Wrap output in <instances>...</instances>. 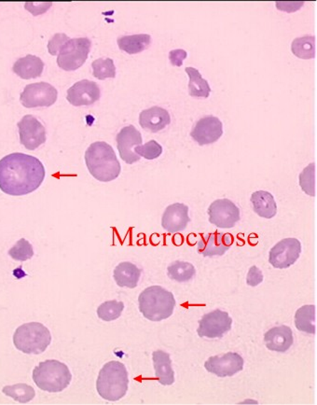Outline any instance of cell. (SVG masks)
Returning <instances> with one entry per match:
<instances>
[{"label": "cell", "mask_w": 317, "mask_h": 405, "mask_svg": "<svg viewBox=\"0 0 317 405\" xmlns=\"http://www.w3.org/2000/svg\"><path fill=\"white\" fill-rule=\"evenodd\" d=\"M301 243L297 238H286L281 240L271 250L269 262L274 268L291 267L300 258Z\"/></svg>", "instance_id": "9c48e42d"}, {"label": "cell", "mask_w": 317, "mask_h": 405, "mask_svg": "<svg viewBox=\"0 0 317 405\" xmlns=\"http://www.w3.org/2000/svg\"><path fill=\"white\" fill-rule=\"evenodd\" d=\"M9 255L15 261L26 262L34 256V250H33L32 245L25 238H21L17 243L14 245L10 250Z\"/></svg>", "instance_id": "836d02e7"}, {"label": "cell", "mask_w": 317, "mask_h": 405, "mask_svg": "<svg viewBox=\"0 0 317 405\" xmlns=\"http://www.w3.org/2000/svg\"><path fill=\"white\" fill-rule=\"evenodd\" d=\"M262 281H264V274H262L261 269L256 267L255 265L252 266V267L249 269V274H247V285L256 287L262 283Z\"/></svg>", "instance_id": "8d00e7d4"}, {"label": "cell", "mask_w": 317, "mask_h": 405, "mask_svg": "<svg viewBox=\"0 0 317 405\" xmlns=\"http://www.w3.org/2000/svg\"><path fill=\"white\" fill-rule=\"evenodd\" d=\"M195 274V267L189 262L176 261L167 267L168 277L177 282H187L192 280Z\"/></svg>", "instance_id": "f1b7e54d"}, {"label": "cell", "mask_w": 317, "mask_h": 405, "mask_svg": "<svg viewBox=\"0 0 317 405\" xmlns=\"http://www.w3.org/2000/svg\"><path fill=\"white\" fill-rule=\"evenodd\" d=\"M189 220V207L181 202H175L166 207L162 226L168 232H181L187 228Z\"/></svg>", "instance_id": "ac0fdd59"}, {"label": "cell", "mask_w": 317, "mask_h": 405, "mask_svg": "<svg viewBox=\"0 0 317 405\" xmlns=\"http://www.w3.org/2000/svg\"><path fill=\"white\" fill-rule=\"evenodd\" d=\"M68 41H69L68 36L63 34V33H58V34L54 35L50 39V41L48 42V51H49L51 56H56V54H58V51L61 49L63 45Z\"/></svg>", "instance_id": "d590c367"}, {"label": "cell", "mask_w": 317, "mask_h": 405, "mask_svg": "<svg viewBox=\"0 0 317 405\" xmlns=\"http://www.w3.org/2000/svg\"><path fill=\"white\" fill-rule=\"evenodd\" d=\"M51 342L49 329L39 322L21 325L14 334L15 347L25 354H41L48 349Z\"/></svg>", "instance_id": "8992f818"}, {"label": "cell", "mask_w": 317, "mask_h": 405, "mask_svg": "<svg viewBox=\"0 0 317 405\" xmlns=\"http://www.w3.org/2000/svg\"><path fill=\"white\" fill-rule=\"evenodd\" d=\"M223 135L222 121L215 116H207L199 120L190 132V137L200 146L215 143Z\"/></svg>", "instance_id": "9a60e30c"}, {"label": "cell", "mask_w": 317, "mask_h": 405, "mask_svg": "<svg viewBox=\"0 0 317 405\" xmlns=\"http://www.w3.org/2000/svg\"><path fill=\"white\" fill-rule=\"evenodd\" d=\"M33 380L41 391L62 392L71 385L72 374L65 364L56 359H48L35 367Z\"/></svg>", "instance_id": "5b68a950"}, {"label": "cell", "mask_w": 317, "mask_h": 405, "mask_svg": "<svg viewBox=\"0 0 317 405\" xmlns=\"http://www.w3.org/2000/svg\"><path fill=\"white\" fill-rule=\"evenodd\" d=\"M58 92L51 84L41 81L28 84L21 93L20 101L27 108L51 107L56 102Z\"/></svg>", "instance_id": "ba28073f"}, {"label": "cell", "mask_w": 317, "mask_h": 405, "mask_svg": "<svg viewBox=\"0 0 317 405\" xmlns=\"http://www.w3.org/2000/svg\"><path fill=\"white\" fill-rule=\"evenodd\" d=\"M232 319L227 312L217 309L205 314L199 322L197 334L200 337L214 339L227 334L232 329Z\"/></svg>", "instance_id": "8fae6325"}, {"label": "cell", "mask_w": 317, "mask_h": 405, "mask_svg": "<svg viewBox=\"0 0 317 405\" xmlns=\"http://www.w3.org/2000/svg\"><path fill=\"white\" fill-rule=\"evenodd\" d=\"M244 359L238 353L229 352L222 356L210 357L204 367L219 377L232 376L244 369Z\"/></svg>", "instance_id": "4fadbf2b"}, {"label": "cell", "mask_w": 317, "mask_h": 405, "mask_svg": "<svg viewBox=\"0 0 317 405\" xmlns=\"http://www.w3.org/2000/svg\"><path fill=\"white\" fill-rule=\"evenodd\" d=\"M92 47L88 38L69 39L58 51L57 65L66 71H74L84 65Z\"/></svg>", "instance_id": "52a82bcc"}, {"label": "cell", "mask_w": 317, "mask_h": 405, "mask_svg": "<svg viewBox=\"0 0 317 405\" xmlns=\"http://www.w3.org/2000/svg\"><path fill=\"white\" fill-rule=\"evenodd\" d=\"M135 152L137 155L144 157L147 160L159 158L162 153V147L155 140H150L145 145H140L135 148Z\"/></svg>", "instance_id": "e575fe53"}, {"label": "cell", "mask_w": 317, "mask_h": 405, "mask_svg": "<svg viewBox=\"0 0 317 405\" xmlns=\"http://www.w3.org/2000/svg\"><path fill=\"white\" fill-rule=\"evenodd\" d=\"M187 56H188V53L182 49L173 50L169 53V60H170L172 65L176 66H182Z\"/></svg>", "instance_id": "74e56055"}, {"label": "cell", "mask_w": 317, "mask_h": 405, "mask_svg": "<svg viewBox=\"0 0 317 405\" xmlns=\"http://www.w3.org/2000/svg\"><path fill=\"white\" fill-rule=\"evenodd\" d=\"M140 269L128 262L118 265L113 273L117 285L122 288L135 289L140 282Z\"/></svg>", "instance_id": "603a6c76"}, {"label": "cell", "mask_w": 317, "mask_h": 405, "mask_svg": "<svg viewBox=\"0 0 317 405\" xmlns=\"http://www.w3.org/2000/svg\"><path fill=\"white\" fill-rule=\"evenodd\" d=\"M209 222L217 227L229 229L234 227L240 220V210L229 199H217L208 208Z\"/></svg>", "instance_id": "30bf717a"}, {"label": "cell", "mask_w": 317, "mask_h": 405, "mask_svg": "<svg viewBox=\"0 0 317 405\" xmlns=\"http://www.w3.org/2000/svg\"><path fill=\"white\" fill-rule=\"evenodd\" d=\"M154 370L156 379L164 386H171L175 383V371L172 368L170 355L162 350L152 353Z\"/></svg>", "instance_id": "7402d4cb"}, {"label": "cell", "mask_w": 317, "mask_h": 405, "mask_svg": "<svg viewBox=\"0 0 317 405\" xmlns=\"http://www.w3.org/2000/svg\"><path fill=\"white\" fill-rule=\"evenodd\" d=\"M171 117L168 111L161 107H152L142 111L140 125L146 131L157 133L170 125Z\"/></svg>", "instance_id": "ffe728a7"}, {"label": "cell", "mask_w": 317, "mask_h": 405, "mask_svg": "<svg viewBox=\"0 0 317 405\" xmlns=\"http://www.w3.org/2000/svg\"><path fill=\"white\" fill-rule=\"evenodd\" d=\"M125 309V304L123 302L108 301L99 305L98 308V316L99 319L105 322H113L119 319Z\"/></svg>", "instance_id": "4dcf8cb0"}, {"label": "cell", "mask_w": 317, "mask_h": 405, "mask_svg": "<svg viewBox=\"0 0 317 405\" xmlns=\"http://www.w3.org/2000/svg\"><path fill=\"white\" fill-rule=\"evenodd\" d=\"M100 88L95 81L83 80L78 81L68 90L66 99L75 107L90 106L100 99Z\"/></svg>", "instance_id": "2e32d148"}, {"label": "cell", "mask_w": 317, "mask_h": 405, "mask_svg": "<svg viewBox=\"0 0 317 405\" xmlns=\"http://www.w3.org/2000/svg\"><path fill=\"white\" fill-rule=\"evenodd\" d=\"M2 392L8 397L13 398L20 404H27L35 398V389L26 384H16L14 386H6Z\"/></svg>", "instance_id": "f546056e"}, {"label": "cell", "mask_w": 317, "mask_h": 405, "mask_svg": "<svg viewBox=\"0 0 317 405\" xmlns=\"http://www.w3.org/2000/svg\"><path fill=\"white\" fill-rule=\"evenodd\" d=\"M316 307L315 305H304L297 310L295 315L296 328L306 334L316 332Z\"/></svg>", "instance_id": "4316f807"}, {"label": "cell", "mask_w": 317, "mask_h": 405, "mask_svg": "<svg viewBox=\"0 0 317 405\" xmlns=\"http://www.w3.org/2000/svg\"><path fill=\"white\" fill-rule=\"evenodd\" d=\"M316 164H310L303 169L300 174V186L305 193L310 196L316 195Z\"/></svg>", "instance_id": "d6a6232c"}, {"label": "cell", "mask_w": 317, "mask_h": 405, "mask_svg": "<svg viewBox=\"0 0 317 405\" xmlns=\"http://www.w3.org/2000/svg\"><path fill=\"white\" fill-rule=\"evenodd\" d=\"M44 66V62L39 57L27 54L14 63L13 71L24 80H31L41 76Z\"/></svg>", "instance_id": "44dd1931"}, {"label": "cell", "mask_w": 317, "mask_h": 405, "mask_svg": "<svg viewBox=\"0 0 317 405\" xmlns=\"http://www.w3.org/2000/svg\"><path fill=\"white\" fill-rule=\"evenodd\" d=\"M120 50L129 54H137L147 50L152 43V37L147 34L123 36L118 39Z\"/></svg>", "instance_id": "d4e9b609"}, {"label": "cell", "mask_w": 317, "mask_h": 405, "mask_svg": "<svg viewBox=\"0 0 317 405\" xmlns=\"http://www.w3.org/2000/svg\"><path fill=\"white\" fill-rule=\"evenodd\" d=\"M316 43V39L313 36H303V37L295 39L291 45L292 53L301 59L315 58Z\"/></svg>", "instance_id": "83f0119b"}, {"label": "cell", "mask_w": 317, "mask_h": 405, "mask_svg": "<svg viewBox=\"0 0 317 405\" xmlns=\"http://www.w3.org/2000/svg\"><path fill=\"white\" fill-rule=\"evenodd\" d=\"M20 141L26 149L35 150L46 142V129L37 118L26 115L18 123Z\"/></svg>", "instance_id": "7c38bea8"}, {"label": "cell", "mask_w": 317, "mask_h": 405, "mask_svg": "<svg viewBox=\"0 0 317 405\" xmlns=\"http://www.w3.org/2000/svg\"><path fill=\"white\" fill-rule=\"evenodd\" d=\"M234 238L231 234L212 232L203 235L198 243V252L204 257L222 256L234 243Z\"/></svg>", "instance_id": "e0dca14e"}, {"label": "cell", "mask_w": 317, "mask_h": 405, "mask_svg": "<svg viewBox=\"0 0 317 405\" xmlns=\"http://www.w3.org/2000/svg\"><path fill=\"white\" fill-rule=\"evenodd\" d=\"M264 341L269 350L284 353L291 349L294 338L292 329L289 326L282 325L269 329L264 334Z\"/></svg>", "instance_id": "d6986e66"}, {"label": "cell", "mask_w": 317, "mask_h": 405, "mask_svg": "<svg viewBox=\"0 0 317 405\" xmlns=\"http://www.w3.org/2000/svg\"><path fill=\"white\" fill-rule=\"evenodd\" d=\"M45 175L43 164L28 154L11 153L0 160V190L6 195L23 196L35 192Z\"/></svg>", "instance_id": "6da1fadb"}, {"label": "cell", "mask_w": 317, "mask_h": 405, "mask_svg": "<svg viewBox=\"0 0 317 405\" xmlns=\"http://www.w3.org/2000/svg\"><path fill=\"white\" fill-rule=\"evenodd\" d=\"M186 73L189 75V93L195 98H207L211 93L209 83L204 80L198 69L192 68H185Z\"/></svg>", "instance_id": "484cf974"}, {"label": "cell", "mask_w": 317, "mask_h": 405, "mask_svg": "<svg viewBox=\"0 0 317 405\" xmlns=\"http://www.w3.org/2000/svg\"><path fill=\"white\" fill-rule=\"evenodd\" d=\"M93 77L98 80L116 77V66L111 58H99L92 63Z\"/></svg>", "instance_id": "1f68e13d"}, {"label": "cell", "mask_w": 317, "mask_h": 405, "mask_svg": "<svg viewBox=\"0 0 317 405\" xmlns=\"http://www.w3.org/2000/svg\"><path fill=\"white\" fill-rule=\"evenodd\" d=\"M128 386V371L122 362H108L99 371L96 389L104 400L120 401L126 395Z\"/></svg>", "instance_id": "277c9868"}, {"label": "cell", "mask_w": 317, "mask_h": 405, "mask_svg": "<svg viewBox=\"0 0 317 405\" xmlns=\"http://www.w3.org/2000/svg\"><path fill=\"white\" fill-rule=\"evenodd\" d=\"M84 158L90 174L101 183L116 180L122 171L113 148L107 142L96 141L90 145Z\"/></svg>", "instance_id": "7a4b0ae2"}, {"label": "cell", "mask_w": 317, "mask_h": 405, "mask_svg": "<svg viewBox=\"0 0 317 405\" xmlns=\"http://www.w3.org/2000/svg\"><path fill=\"white\" fill-rule=\"evenodd\" d=\"M254 212L264 219H273L277 213V205L274 195L265 190H258L251 195Z\"/></svg>", "instance_id": "cb8c5ba5"}, {"label": "cell", "mask_w": 317, "mask_h": 405, "mask_svg": "<svg viewBox=\"0 0 317 405\" xmlns=\"http://www.w3.org/2000/svg\"><path fill=\"white\" fill-rule=\"evenodd\" d=\"M304 5V2H277L276 7L279 8L280 11H288V13H293L300 10L301 7Z\"/></svg>", "instance_id": "f35d334b"}, {"label": "cell", "mask_w": 317, "mask_h": 405, "mask_svg": "<svg viewBox=\"0 0 317 405\" xmlns=\"http://www.w3.org/2000/svg\"><path fill=\"white\" fill-rule=\"evenodd\" d=\"M117 148L120 158L128 165L140 161V156L135 152V148L142 144L141 133L134 125L123 127L117 135Z\"/></svg>", "instance_id": "5bb4252c"}, {"label": "cell", "mask_w": 317, "mask_h": 405, "mask_svg": "<svg viewBox=\"0 0 317 405\" xmlns=\"http://www.w3.org/2000/svg\"><path fill=\"white\" fill-rule=\"evenodd\" d=\"M142 315L153 322H162L173 315L176 299L173 293L161 286L145 289L138 297Z\"/></svg>", "instance_id": "3957f363"}]
</instances>
